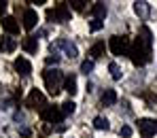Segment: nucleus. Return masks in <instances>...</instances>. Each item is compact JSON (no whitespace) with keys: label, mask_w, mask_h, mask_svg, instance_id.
<instances>
[{"label":"nucleus","mask_w":157,"mask_h":138,"mask_svg":"<svg viewBox=\"0 0 157 138\" xmlns=\"http://www.w3.org/2000/svg\"><path fill=\"white\" fill-rule=\"evenodd\" d=\"M104 51H106V45L102 43V40H100V43H96V45H94V47L89 49V55H91V57L96 59V57H100V55H104Z\"/></svg>","instance_id":"18"},{"label":"nucleus","mask_w":157,"mask_h":138,"mask_svg":"<svg viewBox=\"0 0 157 138\" xmlns=\"http://www.w3.org/2000/svg\"><path fill=\"white\" fill-rule=\"evenodd\" d=\"M75 109H77V104H75L72 100H68V102H64V104H62V113H64V117H66V115H72Z\"/></svg>","instance_id":"20"},{"label":"nucleus","mask_w":157,"mask_h":138,"mask_svg":"<svg viewBox=\"0 0 157 138\" xmlns=\"http://www.w3.org/2000/svg\"><path fill=\"white\" fill-rule=\"evenodd\" d=\"M57 47H62V49H64V53L68 55V57H70V59H72V57H77V55H78L77 47H75V45H72V43H68V40H66V38H59V40H57Z\"/></svg>","instance_id":"11"},{"label":"nucleus","mask_w":157,"mask_h":138,"mask_svg":"<svg viewBox=\"0 0 157 138\" xmlns=\"http://www.w3.org/2000/svg\"><path fill=\"white\" fill-rule=\"evenodd\" d=\"M151 55H153V34L147 26L140 28L134 45H132V51H130V57L134 62V66H144L151 62Z\"/></svg>","instance_id":"1"},{"label":"nucleus","mask_w":157,"mask_h":138,"mask_svg":"<svg viewBox=\"0 0 157 138\" xmlns=\"http://www.w3.org/2000/svg\"><path fill=\"white\" fill-rule=\"evenodd\" d=\"M134 11H136V15H138V17L147 19V17H149V13H151V4H149V2H144V0L134 2Z\"/></svg>","instance_id":"10"},{"label":"nucleus","mask_w":157,"mask_h":138,"mask_svg":"<svg viewBox=\"0 0 157 138\" xmlns=\"http://www.w3.org/2000/svg\"><path fill=\"white\" fill-rule=\"evenodd\" d=\"M94 128L96 130H108V121H106L104 117H96L94 119Z\"/></svg>","instance_id":"21"},{"label":"nucleus","mask_w":157,"mask_h":138,"mask_svg":"<svg viewBox=\"0 0 157 138\" xmlns=\"http://www.w3.org/2000/svg\"><path fill=\"white\" fill-rule=\"evenodd\" d=\"M108 49L115 55H130V51H132L130 38H128V36H110Z\"/></svg>","instance_id":"3"},{"label":"nucleus","mask_w":157,"mask_h":138,"mask_svg":"<svg viewBox=\"0 0 157 138\" xmlns=\"http://www.w3.org/2000/svg\"><path fill=\"white\" fill-rule=\"evenodd\" d=\"M138 132L142 138H151L157 134V119H138Z\"/></svg>","instance_id":"5"},{"label":"nucleus","mask_w":157,"mask_h":138,"mask_svg":"<svg viewBox=\"0 0 157 138\" xmlns=\"http://www.w3.org/2000/svg\"><path fill=\"white\" fill-rule=\"evenodd\" d=\"M64 89L70 94V96H75L77 94V79L70 75V77H66V81H64Z\"/></svg>","instance_id":"17"},{"label":"nucleus","mask_w":157,"mask_h":138,"mask_svg":"<svg viewBox=\"0 0 157 138\" xmlns=\"http://www.w3.org/2000/svg\"><path fill=\"white\" fill-rule=\"evenodd\" d=\"M21 47L26 49L28 53H36V49H38V38H36V36H26L24 43H21Z\"/></svg>","instance_id":"14"},{"label":"nucleus","mask_w":157,"mask_h":138,"mask_svg":"<svg viewBox=\"0 0 157 138\" xmlns=\"http://www.w3.org/2000/svg\"><path fill=\"white\" fill-rule=\"evenodd\" d=\"M15 47H17V40H15V38L0 36V51H6V53H11V51H15Z\"/></svg>","instance_id":"12"},{"label":"nucleus","mask_w":157,"mask_h":138,"mask_svg":"<svg viewBox=\"0 0 157 138\" xmlns=\"http://www.w3.org/2000/svg\"><path fill=\"white\" fill-rule=\"evenodd\" d=\"M2 28H4L9 34H17V32H19V24H17L15 17H4V19H2Z\"/></svg>","instance_id":"13"},{"label":"nucleus","mask_w":157,"mask_h":138,"mask_svg":"<svg viewBox=\"0 0 157 138\" xmlns=\"http://www.w3.org/2000/svg\"><path fill=\"white\" fill-rule=\"evenodd\" d=\"M6 6H9V2H6V0H0V17L4 15V11H6ZM2 19H4V17H2Z\"/></svg>","instance_id":"26"},{"label":"nucleus","mask_w":157,"mask_h":138,"mask_svg":"<svg viewBox=\"0 0 157 138\" xmlns=\"http://www.w3.org/2000/svg\"><path fill=\"white\" fill-rule=\"evenodd\" d=\"M21 21H24L21 26L26 28V30H34L36 24H38V15H36V11H34V9H26V11H24V19H21Z\"/></svg>","instance_id":"7"},{"label":"nucleus","mask_w":157,"mask_h":138,"mask_svg":"<svg viewBox=\"0 0 157 138\" xmlns=\"http://www.w3.org/2000/svg\"><path fill=\"white\" fill-rule=\"evenodd\" d=\"M108 72H110V77H113L115 81H119V79H121V68H119L115 62H110V64H108Z\"/></svg>","instance_id":"19"},{"label":"nucleus","mask_w":157,"mask_h":138,"mask_svg":"<svg viewBox=\"0 0 157 138\" xmlns=\"http://www.w3.org/2000/svg\"><path fill=\"white\" fill-rule=\"evenodd\" d=\"M43 79H45V87H47V91L51 94V96H55L59 89H62V83L66 81L64 79V75L59 72V70H55V68H47L45 72H43Z\"/></svg>","instance_id":"2"},{"label":"nucleus","mask_w":157,"mask_h":138,"mask_svg":"<svg viewBox=\"0 0 157 138\" xmlns=\"http://www.w3.org/2000/svg\"><path fill=\"white\" fill-rule=\"evenodd\" d=\"M91 70H94V59H85V62L81 64V72H83V75H89Z\"/></svg>","instance_id":"22"},{"label":"nucleus","mask_w":157,"mask_h":138,"mask_svg":"<svg viewBox=\"0 0 157 138\" xmlns=\"http://www.w3.org/2000/svg\"><path fill=\"white\" fill-rule=\"evenodd\" d=\"M53 15H55V21H68L70 19V9L66 4H57L53 9Z\"/></svg>","instance_id":"9"},{"label":"nucleus","mask_w":157,"mask_h":138,"mask_svg":"<svg viewBox=\"0 0 157 138\" xmlns=\"http://www.w3.org/2000/svg\"><path fill=\"white\" fill-rule=\"evenodd\" d=\"M104 28V21L102 19H91V24H89V30L91 32H98V30H102Z\"/></svg>","instance_id":"23"},{"label":"nucleus","mask_w":157,"mask_h":138,"mask_svg":"<svg viewBox=\"0 0 157 138\" xmlns=\"http://www.w3.org/2000/svg\"><path fill=\"white\" fill-rule=\"evenodd\" d=\"M40 117L45 119V121H49V123H59L62 119H64V113H62V106H47V109L40 113Z\"/></svg>","instance_id":"6"},{"label":"nucleus","mask_w":157,"mask_h":138,"mask_svg":"<svg viewBox=\"0 0 157 138\" xmlns=\"http://www.w3.org/2000/svg\"><path fill=\"white\" fill-rule=\"evenodd\" d=\"M121 136H123V138H130L132 136V128H130V125H123V128H121Z\"/></svg>","instance_id":"25"},{"label":"nucleus","mask_w":157,"mask_h":138,"mask_svg":"<svg viewBox=\"0 0 157 138\" xmlns=\"http://www.w3.org/2000/svg\"><path fill=\"white\" fill-rule=\"evenodd\" d=\"M70 4H72V9H77V11H83L85 9V0H70Z\"/></svg>","instance_id":"24"},{"label":"nucleus","mask_w":157,"mask_h":138,"mask_svg":"<svg viewBox=\"0 0 157 138\" xmlns=\"http://www.w3.org/2000/svg\"><path fill=\"white\" fill-rule=\"evenodd\" d=\"M57 62H59V55H49V57H47V64H57Z\"/></svg>","instance_id":"27"},{"label":"nucleus","mask_w":157,"mask_h":138,"mask_svg":"<svg viewBox=\"0 0 157 138\" xmlns=\"http://www.w3.org/2000/svg\"><path fill=\"white\" fill-rule=\"evenodd\" d=\"M26 106H30V109H36V110H43L47 109L49 104H47V100H45V96L38 91V89H32L30 94H28V98H26Z\"/></svg>","instance_id":"4"},{"label":"nucleus","mask_w":157,"mask_h":138,"mask_svg":"<svg viewBox=\"0 0 157 138\" xmlns=\"http://www.w3.org/2000/svg\"><path fill=\"white\" fill-rule=\"evenodd\" d=\"M13 66H15V70H17V72H19V75H21V77H28V75H30V72H32V64H30V62H28L26 57H17V59H15V64H13Z\"/></svg>","instance_id":"8"},{"label":"nucleus","mask_w":157,"mask_h":138,"mask_svg":"<svg viewBox=\"0 0 157 138\" xmlns=\"http://www.w3.org/2000/svg\"><path fill=\"white\" fill-rule=\"evenodd\" d=\"M91 13H94V19H102V21H104V17H106V6L102 4V2H96V4L91 6Z\"/></svg>","instance_id":"16"},{"label":"nucleus","mask_w":157,"mask_h":138,"mask_svg":"<svg viewBox=\"0 0 157 138\" xmlns=\"http://www.w3.org/2000/svg\"><path fill=\"white\" fill-rule=\"evenodd\" d=\"M100 102H102L104 106H113V104L117 102V91H115V89H106L104 94H102V98H100Z\"/></svg>","instance_id":"15"}]
</instances>
